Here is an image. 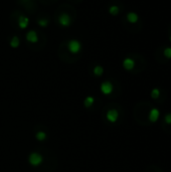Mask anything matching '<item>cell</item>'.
<instances>
[{
    "mask_svg": "<svg viewBox=\"0 0 171 172\" xmlns=\"http://www.w3.org/2000/svg\"><path fill=\"white\" fill-rule=\"evenodd\" d=\"M68 49L71 54H78L82 51V43L77 39H71L68 42Z\"/></svg>",
    "mask_w": 171,
    "mask_h": 172,
    "instance_id": "obj_1",
    "label": "cell"
},
{
    "mask_svg": "<svg viewBox=\"0 0 171 172\" xmlns=\"http://www.w3.org/2000/svg\"><path fill=\"white\" fill-rule=\"evenodd\" d=\"M28 161L32 166L36 167V166H39L41 162H42V156L39 153H37V152H33V153L29 155Z\"/></svg>",
    "mask_w": 171,
    "mask_h": 172,
    "instance_id": "obj_2",
    "label": "cell"
},
{
    "mask_svg": "<svg viewBox=\"0 0 171 172\" xmlns=\"http://www.w3.org/2000/svg\"><path fill=\"white\" fill-rule=\"evenodd\" d=\"M59 24L63 27H68L71 24V17L68 13H62L59 16Z\"/></svg>",
    "mask_w": 171,
    "mask_h": 172,
    "instance_id": "obj_3",
    "label": "cell"
},
{
    "mask_svg": "<svg viewBox=\"0 0 171 172\" xmlns=\"http://www.w3.org/2000/svg\"><path fill=\"white\" fill-rule=\"evenodd\" d=\"M118 118H119V113H118L117 110L111 109L108 111V113H107V119H108L109 122L115 123V122L118 120Z\"/></svg>",
    "mask_w": 171,
    "mask_h": 172,
    "instance_id": "obj_4",
    "label": "cell"
},
{
    "mask_svg": "<svg viewBox=\"0 0 171 172\" xmlns=\"http://www.w3.org/2000/svg\"><path fill=\"white\" fill-rule=\"evenodd\" d=\"M101 91L104 95H110L113 92V85L110 82H104L101 85Z\"/></svg>",
    "mask_w": 171,
    "mask_h": 172,
    "instance_id": "obj_5",
    "label": "cell"
},
{
    "mask_svg": "<svg viewBox=\"0 0 171 172\" xmlns=\"http://www.w3.org/2000/svg\"><path fill=\"white\" fill-rule=\"evenodd\" d=\"M26 37V40L28 41V42H31V43H36L38 41V35L36 31H33V30H30L26 33L25 35Z\"/></svg>",
    "mask_w": 171,
    "mask_h": 172,
    "instance_id": "obj_6",
    "label": "cell"
},
{
    "mask_svg": "<svg viewBox=\"0 0 171 172\" xmlns=\"http://www.w3.org/2000/svg\"><path fill=\"white\" fill-rule=\"evenodd\" d=\"M28 23H29V19L28 17L24 15H20L18 18V26L19 28L21 29H25L27 26H28Z\"/></svg>",
    "mask_w": 171,
    "mask_h": 172,
    "instance_id": "obj_7",
    "label": "cell"
},
{
    "mask_svg": "<svg viewBox=\"0 0 171 172\" xmlns=\"http://www.w3.org/2000/svg\"><path fill=\"white\" fill-rule=\"evenodd\" d=\"M134 66H135V62L132 59H130V57H126V59L123 60V66L127 71L133 70Z\"/></svg>",
    "mask_w": 171,
    "mask_h": 172,
    "instance_id": "obj_8",
    "label": "cell"
},
{
    "mask_svg": "<svg viewBox=\"0 0 171 172\" xmlns=\"http://www.w3.org/2000/svg\"><path fill=\"white\" fill-rule=\"evenodd\" d=\"M159 111L157 109H152L150 111V114H149V120H150L151 122H156L157 120H158L159 118Z\"/></svg>",
    "mask_w": 171,
    "mask_h": 172,
    "instance_id": "obj_9",
    "label": "cell"
},
{
    "mask_svg": "<svg viewBox=\"0 0 171 172\" xmlns=\"http://www.w3.org/2000/svg\"><path fill=\"white\" fill-rule=\"evenodd\" d=\"M138 19H139V17H138L137 13L129 12L128 14H127V20L130 22V23H136V22L138 21Z\"/></svg>",
    "mask_w": 171,
    "mask_h": 172,
    "instance_id": "obj_10",
    "label": "cell"
},
{
    "mask_svg": "<svg viewBox=\"0 0 171 172\" xmlns=\"http://www.w3.org/2000/svg\"><path fill=\"white\" fill-rule=\"evenodd\" d=\"M104 73V69L102 68L101 66H96L95 68H94V74L97 77H100L102 76Z\"/></svg>",
    "mask_w": 171,
    "mask_h": 172,
    "instance_id": "obj_11",
    "label": "cell"
},
{
    "mask_svg": "<svg viewBox=\"0 0 171 172\" xmlns=\"http://www.w3.org/2000/svg\"><path fill=\"white\" fill-rule=\"evenodd\" d=\"M94 102H95V99H94L93 97H87L86 100L84 101V104L87 108H90L94 104Z\"/></svg>",
    "mask_w": 171,
    "mask_h": 172,
    "instance_id": "obj_12",
    "label": "cell"
},
{
    "mask_svg": "<svg viewBox=\"0 0 171 172\" xmlns=\"http://www.w3.org/2000/svg\"><path fill=\"white\" fill-rule=\"evenodd\" d=\"M109 12L111 13L112 15L115 16L120 12V9H119V7H118L117 5H112V6L109 8Z\"/></svg>",
    "mask_w": 171,
    "mask_h": 172,
    "instance_id": "obj_13",
    "label": "cell"
},
{
    "mask_svg": "<svg viewBox=\"0 0 171 172\" xmlns=\"http://www.w3.org/2000/svg\"><path fill=\"white\" fill-rule=\"evenodd\" d=\"M35 137H36V139L38 141H45L46 139V133L45 132H42V131L37 132L36 135H35Z\"/></svg>",
    "mask_w": 171,
    "mask_h": 172,
    "instance_id": "obj_14",
    "label": "cell"
},
{
    "mask_svg": "<svg viewBox=\"0 0 171 172\" xmlns=\"http://www.w3.org/2000/svg\"><path fill=\"white\" fill-rule=\"evenodd\" d=\"M10 45H11L13 48H18V45H19V37L18 36H14V37H13L12 39L10 40Z\"/></svg>",
    "mask_w": 171,
    "mask_h": 172,
    "instance_id": "obj_15",
    "label": "cell"
},
{
    "mask_svg": "<svg viewBox=\"0 0 171 172\" xmlns=\"http://www.w3.org/2000/svg\"><path fill=\"white\" fill-rule=\"evenodd\" d=\"M37 23H38V25L41 26V27H45V26H48V25L49 21H48V19L41 18V19H38Z\"/></svg>",
    "mask_w": 171,
    "mask_h": 172,
    "instance_id": "obj_16",
    "label": "cell"
},
{
    "mask_svg": "<svg viewBox=\"0 0 171 172\" xmlns=\"http://www.w3.org/2000/svg\"><path fill=\"white\" fill-rule=\"evenodd\" d=\"M160 96V91L159 89H153L152 92H151V97L153 99H158Z\"/></svg>",
    "mask_w": 171,
    "mask_h": 172,
    "instance_id": "obj_17",
    "label": "cell"
},
{
    "mask_svg": "<svg viewBox=\"0 0 171 172\" xmlns=\"http://www.w3.org/2000/svg\"><path fill=\"white\" fill-rule=\"evenodd\" d=\"M163 54L167 59H171V48H166L164 49Z\"/></svg>",
    "mask_w": 171,
    "mask_h": 172,
    "instance_id": "obj_18",
    "label": "cell"
},
{
    "mask_svg": "<svg viewBox=\"0 0 171 172\" xmlns=\"http://www.w3.org/2000/svg\"><path fill=\"white\" fill-rule=\"evenodd\" d=\"M164 120H165V122H166L167 124H171V113L170 114H167V115L165 116Z\"/></svg>",
    "mask_w": 171,
    "mask_h": 172,
    "instance_id": "obj_19",
    "label": "cell"
},
{
    "mask_svg": "<svg viewBox=\"0 0 171 172\" xmlns=\"http://www.w3.org/2000/svg\"><path fill=\"white\" fill-rule=\"evenodd\" d=\"M170 41H171V36H170Z\"/></svg>",
    "mask_w": 171,
    "mask_h": 172,
    "instance_id": "obj_20",
    "label": "cell"
}]
</instances>
